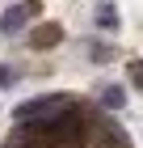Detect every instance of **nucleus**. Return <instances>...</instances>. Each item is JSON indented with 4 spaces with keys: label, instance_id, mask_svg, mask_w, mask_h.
Wrapping results in <instances>:
<instances>
[{
    "label": "nucleus",
    "instance_id": "5",
    "mask_svg": "<svg viewBox=\"0 0 143 148\" xmlns=\"http://www.w3.org/2000/svg\"><path fill=\"white\" fill-rule=\"evenodd\" d=\"M88 59H93V64H110V59H114V47L93 42V47H88Z\"/></svg>",
    "mask_w": 143,
    "mask_h": 148
},
{
    "label": "nucleus",
    "instance_id": "6",
    "mask_svg": "<svg viewBox=\"0 0 143 148\" xmlns=\"http://www.w3.org/2000/svg\"><path fill=\"white\" fill-rule=\"evenodd\" d=\"M13 80H17V72H13V68H9V64H0V89H9Z\"/></svg>",
    "mask_w": 143,
    "mask_h": 148
},
{
    "label": "nucleus",
    "instance_id": "4",
    "mask_svg": "<svg viewBox=\"0 0 143 148\" xmlns=\"http://www.w3.org/2000/svg\"><path fill=\"white\" fill-rule=\"evenodd\" d=\"M101 102L110 106V110H122V106H126V89H122V85H105V89H101Z\"/></svg>",
    "mask_w": 143,
    "mask_h": 148
},
{
    "label": "nucleus",
    "instance_id": "2",
    "mask_svg": "<svg viewBox=\"0 0 143 148\" xmlns=\"http://www.w3.org/2000/svg\"><path fill=\"white\" fill-rule=\"evenodd\" d=\"M59 38H63V30L46 21V25H38V30H34V34H30V47H34V51H51V47H55Z\"/></svg>",
    "mask_w": 143,
    "mask_h": 148
},
{
    "label": "nucleus",
    "instance_id": "3",
    "mask_svg": "<svg viewBox=\"0 0 143 148\" xmlns=\"http://www.w3.org/2000/svg\"><path fill=\"white\" fill-rule=\"evenodd\" d=\"M93 21H97L105 34H114V30H118V9H114L110 0H101L97 9H93Z\"/></svg>",
    "mask_w": 143,
    "mask_h": 148
},
{
    "label": "nucleus",
    "instance_id": "1",
    "mask_svg": "<svg viewBox=\"0 0 143 148\" xmlns=\"http://www.w3.org/2000/svg\"><path fill=\"white\" fill-rule=\"evenodd\" d=\"M34 4H38V0H25V4L4 9V13H0V34H21L25 21H30V13H34Z\"/></svg>",
    "mask_w": 143,
    "mask_h": 148
}]
</instances>
